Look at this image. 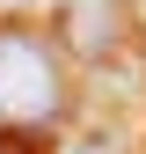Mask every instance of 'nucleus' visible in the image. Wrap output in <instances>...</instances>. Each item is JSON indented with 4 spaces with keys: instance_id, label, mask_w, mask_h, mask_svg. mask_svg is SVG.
I'll use <instances>...</instances> for the list:
<instances>
[{
    "instance_id": "2",
    "label": "nucleus",
    "mask_w": 146,
    "mask_h": 154,
    "mask_svg": "<svg viewBox=\"0 0 146 154\" xmlns=\"http://www.w3.org/2000/svg\"><path fill=\"white\" fill-rule=\"evenodd\" d=\"M66 154H124V147H117V140H102V132H88V140H73Z\"/></svg>"
},
{
    "instance_id": "1",
    "label": "nucleus",
    "mask_w": 146,
    "mask_h": 154,
    "mask_svg": "<svg viewBox=\"0 0 146 154\" xmlns=\"http://www.w3.org/2000/svg\"><path fill=\"white\" fill-rule=\"evenodd\" d=\"M66 118V66L22 22H0V132H51Z\"/></svg>"
}]
</instances>
